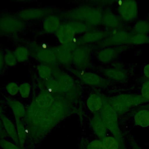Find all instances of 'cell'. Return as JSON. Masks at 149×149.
Segmentation results:
<instances>
[{
    "label": "cell",
    "instance_id": "1",
    "mask_svg": "<svg viewBox=\"0 0 149 149\" xmlns=\"http://www.w3.org/2000/svg\"><path fill=\"white\" fill-rule=\"evenodd\" d=\"M100 113L107 129L118 141L120 149H125V140L119 126L118 114L108 102L107 97H104V102Z\"/></svg>",
    "mask_w": 149,
    "mask_h": 149
},
{
    "label": "cell",
    "instance_id": "2",
    "mask_svg": "<svg viewBox=\"0 0 149 149\" xmlns=\"http://www.w3.org/2000/svg\"><path fill=\"white\" fill-rule=\"evenodd\" d=\"M108 102L117 114L127 112L131 108L146 102L141 95L122 94L111 98H107Z\"/></svg>",
    "mask_w": 149,
    "mask_h": 149
},
{
    "label": "cell",
    "instance_id": "3",
    "mask_svg": "<svg viewBox=\"0 0 149 149\" xmlns=\"http://www.w3.org/2000/svg\"><path fill=\"white\" fill-rule=\"evenodd\" d=\"M25 28L23 20L17 16L3 14L0 16V34L3 36L15 35Z\"/></svg>",
    "mask_w": 149,
    "mask_h": 149
},
{
    "label": "cell",
    "instance_id": "4",
    "mask_svg": "<svg viewBox=\"0 0 149 149\" xmlns=\"http://www.w3.org/2000/svg\"><path fill=\"white\" fill-rule=\"evenodd\" d=\"M92 48L90 45H79L72 54V65L77 70H85L91 65Z\"/></svg>",
    "mask_w": 149,
    "mask_h": 149
},
{
    "label": "cell",
    "instance_id": "5",
    "mask_svg": "<svg viewBox=\"0 0 149 149\" xmlns=\"http://www.w3.org/2000/svg\"><path fill=\"white\" fill-rule=\"evenodd\" d=\"M71 72L81 81V82L90 86L106 87L111 84L110 80L103 78L93 72L77 70L76 69H72Z\"/></svg>",
    "mask_w": 149,
    "mask_h": 149
},
{
    "label": "cell",
    "instance_id": "6",
    "mask_svg": "<svg viewBox=\"0 0 149 149\" xmlns=\"http://www.w3.org/2000/svg\"><path fill=\"white\" fill-rule=\"evenodd\" d=\"M132 33L120 29L112 30L109 31L108 36L97 43V45L101 48L111 47L113 46H121L129 44V41Z\"/></svg>",
    "mask_w": 149,
    "mask_h": 149
},
{
    "label": "cell",
    "instance_id": "7",
    "mask_svg": "<svg viewBox=\"0 0 149 149\" xmlns=\"http://www.w3.org/2000/svg\"><path fill=\"white\" fill-rule=\"evenodd\" d=\"M33 56L41 63L48 65L52 66L58 63L56 58V47H40L34 45Z\"/></svg>",
    "mask_w": 149,
    "mask_h": 149
},
{
    "label": "cell",
    "instance_id": "8",
    "mask_svg": "<svg viewBox=\"0 0 149 149\" xmlns=\"http://www.w3.org/2000/svg\"><path fill=\"white\" fill-rule=\"evenodd\" d=\"M79 45L77 40L68 44L56 47L57 62L60 65L68 68L72 65V54L73 51Z\"/></svg>",
    "mask_w": 149,
    "mask_h": 149
},
{
    "label": "cell",
    "instance_id": "9",
    "mask_svg": "<svg viewBox=\"0 0 149 149\" xmlns=\"http://www.w3.org/2000/svg\"><path fill=\"white\" fill-rule=\"evenodd\" d=\"M53 10L46 8H29L19 11L17 16L23 22L44 19L49 15L52 14Z\"/></svg>",
    "mask_w": 149,
    "mask_h": 149
},
{
    "label": "cell",
    "instance_id": "10",
    "mask_svg": "<svg viewBox=\"0 0 149 149\" xmlns=\"http://www.w3.org/2000/svg\"><path fill=\"white\" fill-rule=\"evenodd\" d=\"M118 11L122 20L129 22L136 18L138 15L137 2L133 0H125L119 2Z\"/></svg>",
    "mask_w": 149,
    "mask_h": 149
},
{
    "label": "cell",
    "instance_id": "11",
    "mask_svg": "<svg viewBox=\"0 0 149 149\" xmlns=\"http://www.w3.org/2000/svg\"><path fill=\"white\" fill-rule=\"evenodd\" d=\"M76 33L68 21L62 23L60 27L55 33V36L60 44L65 45L77 40Z\"/></svg>",
    "mask_w": 149,
    "mask_h": 149
},
{
    "label": "cell",
    "instance_id": "12",
    "mask_svg": "<svg viewBox=\"0 0 149 149\" xmlns=\"http://www.w3.org/2000/svg\"><path fill=\"white\" fill-rule=\"evenodd\" d=\"M126 49V47L125 46L104 48L97 52L96 57L99 62L103 63H107L113 61Z\"/></svg>",
    "mask_w": 149,
    "mask_h": 149
},
{
    "label": "cell",
    "instance_id": "13",
    "mask_svg": "<svg viewBox=\"0 0 149 149\" xmlns=\"http://www.w3.org/2000/svg\"><path fill=\"white\" fill-rule=\"evenodd\" d=\"M108 35L109 31H107L90 30L77 39V43L79 45H90V44L95 42L98 43L106 38Z\"/></svg>",
    "mask_w": 149,
    "mask_h": 149
},
{
    "label": "cell",
    "instance_id": "14",
    "mask_svg": "<svg viewBox=\"0 0 149 149\" xmlns=\"http://www.w3.org/2000/svg\"><path fill=\"white\" fill-rule=\"evenodd\" d=\"M53 77H54L58 82L61 93H68L73 88L74 81L73 77L70 74L54 68Z\"/></svg>",
    "mask_w": 149,
    "mask_h": 149
},
{
    "label": "cell",
    "instance_id": "15",
    "mask_svg": "<svg viewBox=\"0 0 149 149\" xmlns=\"http://www.w3.org/2000/svg\"><path fill=\"white\" fill-rule=\"evenodd\" d=\"M54 95L46 90H43L36 97L34 103L39 108L44 110L49 109L55 101Z\"/></svg>",
    "mask_w": 149,
    "mask_h": 149
},
{
    "label": "cell",
    "instance_id": "16",
    "mask_svg": "<svg viewBox=\"0 0 149 149\" xmlns=\"http://www.w3.org/2000/svg\"><path fill=\"white\" fill-rule=\"evenodd\" d=\"M90 125L94 133L101 140L107 136L108 129L100 112L94 113L93 116L90 120Z\"/></svg>",
    "mask_w": 149,
    "mask_h": 149
},
{
    "label": "cell",
    "instance_id": "17",
    "mask_svg": "<svg viewBox=\"0 0 149 149\" xmlns=\"http://www.w3.org/2000/svg\"><path fill=\"white\" fill-rule=\"evenodd\" d=\"M61 24V17L57 15L51 14L44 19L42 29L46 33L55 34Z\"/></svg>",
    "mask_w": 149,
    "mask_h": 149
},
{
    "label": "cell",
    "instance_id": "18",
    "mask_svg": "<svg viewBox=\"0 0 149 149\" xmlns=\"http://www.w3.org/2000/svg\"><path fill=\"white\" fill-rule=\"evenodd\" d=\"M102 73L107 79L116 81H125L127 79V73L126 70L120 66L107 68L102 70Z\"/></svg>",
    "mask_w": 149,
    "mask_h": 149
},
{
    "label": "cell",
    "instance_id": "19",
    "mask_svg": "<svg viewBox=\"0 0 149 149\" xmlns=\"http://www.w3.org/2000/svg\"><path fill=\"white\" fill-rule=\"evenodd\" d=\"M101 23L108 29H119L122 24V19L111 10L108 9L103 12Z\"/></svg>",
    "mask_w": 149,
    "mask_h": 149
},
{
    "label": "cell",
    "instance_id": "20",
    "mask_svg": "<svg viewBox=\"0 0 149 149\" xmlns=\"http://www.w3.org/2000/svg\"><path fill=\"white\" fill-rule=\"evenodd\" d=\"M6 101L12 110L15 119H22L25 117L27 109L22 102L9 97L6 98Z\"/></svg>",
    "mask_w": 149,
    "mask_h": 149
},
{
    "label": "cell",
    "instance_id": "21",
    "mask_svg": "<svg viewBox=\"0 0 149 149\" xmlns=\"http://www.w3.org/2000/svg\"><path fill=\"white\" fill-rule=\"evenodd\" d=\"M1 119L3 127L7 135L16 143V144L19 146L16 125H15L9 118L3 114L2 115Z\"/></svg>",
    "mask_w": 149,
    "mask_h": 149
},
{
    "label": "cell",
    "instance_id": "22",
    "mask_svg": "<svg viewBox=\"0 0 149 149\" xmlns=\"http://www.w3.org/2000/svg\"><path fill=\"white\" fill-rule=\"evenodd\" d=\"M104 102V97L97 93L91 94L87 98L86 105L93 113L100 112Z\"/></svg>",
    "mask_w": 149,
    "mask_h": 149
},
{
    "label": "cell",
    "instance_id": "23",
    "mask_svg": "<svg viewBox=\"0 0 149 149\" xmlns=\"http://www.w3.org/2000/svg\"><path fill=\"white\" fill-rule=\"evenodd\" d=\"M134 122L137 126H149V109H142L137 111L134 116Z\"/></svg>",
    "mask_w": 149,
    "mask_h": 149
},
{
    "label": "cell",
    "instance_id": "24",
    "mask_svg": "<svg viewBox=\"0 0 149 149\" xmlns=\"http://www.w3.org/2000/svg\"><path fill=\"white\" fill-rule=\"evenodd\" d=\"M36 69L40 78L44 81L53 76L54 68L52 66L40 63L37 66Z\"/></svg>",
    "mask_w": 149,
    "mask_h": 149
},
{
    "label": "cell",
    "instance_id": "25",
    "mask_svg": "<svg viewBox=\"0 0 149 149\" xmlns=\"http://www.w3.org/2000/svg\"><path fill=\"white\" fill-rule=\"evenodd\" d=\"M15 121L19 146L22 148L24 147V145L25 144L27 138V133H28V131L26 129L24 123L21 119H15Z\"/></svg>",
    "mask_w": 149,
    "mask_h": 149
},
{
    "label": "cell",
    "instance_id": "26",
    "mask_svg": "<svg viewBox=\"0 0 149 149\" xmlns=\"http://www.w3.org/2000/svg\"><path fill=\"white\" fill-rule=\"evenodd\" d=\"M13 53L17 62L22 63L27 61L31 54L30 49L26 46H17L13 50Z\"/></svg>",
    "mask_w": 149,
    "mask_h": 149
},
{
    "label": "cell",
    "instance_id": "27",
    "mask_svg": "<svg viewBox=\"0 0 149 149\" xmlns=\"http://www.w3.org/2000/svg\"><path fill=\"white\" fill-rule=\"evenodd\" d=\"M44 86L47 91L53 94L61 93L58 82L53 76L44 81Z\"/></svg>",
    "mask_w": 149,
    "mask_h": 149
},
{
    "label": "cell",
    "instance_id": "28",
    "mask_svg": "<svg viewBox=\"0 0 149 149\" xmlns=\"http://www.w3.org/2000/svg\"><path fill=\"white\" fill-rule=\"evenodd\" d=\"M133 34H147L149 33V21L139 20L136 23L133 27Z\"/></svg>",
    "mask_w": 149,
    "mask_h": 149
},
{
    "label": "cell",
    "instance_id": "29",
    "mask_svg": "<svg viewBox=\"0 0 149 149\" xmlns=\"http://www.w3.org/2000/svg\"><path fill=\"white\" fill-rule=\"evenodd\" d=\"M75 31L76 34H84L91 30V27L83 22L78 21H68Z\"/></svg>",
    "mask_w": 149,
    "mask_h": 149
},
{
    "label": "cell",
    "instance_id": "30",
    "mask_svg": "<svg viewBox=\"0 0 149 149\" xmlns=\"http://www.w3.org/2000/svg\"><path fill=\"white\" fill-rule=\"evenodd\" d=\"M149 37L144 34H133L132 33L129 39V44L141 45L148 43Z\"/></svg>",
    "mask_w": 149,
    "mask_h": 149
},
{
    "label": "cell",
    "instance_id": "31",
    "mask_svg": "<svg viewBox=\"0 0 149 149\" xmlns=\"http://www.w3.org/2000/svg\"><path fill=\"white\" fill-rule=\"evenodd\" d=\"M104 149H120V145L115 137L106 136L101 139Z\"/></svg>",
    "mask_w": 149,
    "mask_h": 149
},
{
    "label": "cell",
    "instance_id": "32",
    "mask_svg": "<svg viewBox=\"0 0 149 149\" xmlns=\"http://www.w3.org/2000/svg\"><path fill=\"white\" fill-rule=\"evenodd\" d=\"M3 58L5 64L8 66L13 67L17 63V61L13 51H11L9 49L5 50L3 53Z\"/></svg>",
    "mask_w": 149,
    "mask_h": 149
},
{
    "label": "cell",
    "instance_id": "33",
    "mask_svg": "<svg viewBox=\"0 0 149 149\" xmlns=\"http://www.w3.org/2000/svg\"><path fill=\"white\" fill-rule=\"evenodd\" d=\"M31 86L29 83L23 82L19 85V94L22 98H29L31 95Z\"/></svg>",
    "mask_w": 149,
    "mask_h": 149
},
{
    "label": "cell",
    "instance_id": "34",
    "mask_svg": "<svg viewBox=\"0 0 149 149\" xmlns=\"http://www.w3.org/2000/svg\"><path fill=\"white\" fill-rule=\"evenodd\" d=\"M5 89L9 95L10 96H15L19 93V85L16 82H9L6 84Z\"/></svg>",
    "mask_w": 149,
    "mask_h": 149
},
{
    "label": "cell",
    "instance_id": "35",
    "mask_svg": "<svg viewBox=\"0 0 149 149\" xmlns=\"http://www.w3.org/2000/svg\"><path fill=\"white\" fill-rule=\"evenodd\" d=\"M0 147L2 149H21L19 146L13 144L4 139H0Z\"/></svg>",
    "mask_w": 149,
    "mask_h": 149
},
{
    "label": "cell",
    "instance_id": "36",
    "mask_svg": "<svg viewBox=\"0 0 149 149\" xmlns=\"http://www.w3.org/2000/svg\"><path fill=\"white\" fill-rule=\"evenodd\" d=\"M141 95L146 100V102L149 101V80L144 81L141 88Z\"/></svg>",
    "mask_w": 149,
    "mask_h": 149
},
{
    "label": "cell",
    "instance_id": "37",
    "mask_svg": "<svg viewBox=\"0 0 149 149\" xmlns=\"http://www.w3.org/2000/svg\"><path fill=\"white\" fill-rule=\"evenodd\" d=\"M87 149H104L101 140H94L88 143Z\"/></svg>",
    "mask_w": 149,
    "mask_h": 149
},
{
    "label": "cell",
    "instance_id": "38",
    "mask_svg": "<svg viewBox=\"0 0 149 149\" xmlns=\"http://www.w3.org/2000/svg\"><path fill=\"white\" fill-rule=\"evenodd\" d=\"M130 143V146L132 149H143L133 139H130L129 140Z\"/></svg>",
    "mask_w": 149,
    "mask_h": 149
},
{
    "label": "cell",
    "instance_id": "39",
    "mask_svg": "<svg viewBox=\"0 0 149 149\" xmlns=\"http://www.w3.org/2000/svg\"><path fill=\"white\" fill-rule=\"evenodd\" d=\"M5 62H4V58H3V52L1 51H0V73L3 70V66L5 65Z\"/></svg>",
    "mask_w": 149,
    "mask_h": 149
},
{
    "label": "cell",
    "instance_id": "40",
    "mask_svg": "<svg viewBox=\"0 0 149 149\" xmlns=\"http://www.w3.org/2000/svg\"><path fill=\"white\" fill-rule=\"evenodd\" d=\"M8 135L3 127L2 121L0 120V137H1V139H3L4 137H6Z\"/></svg>",
    "mask_w": 149,
    "mask_h": 149
},
{
    "label": "cell",
    "instance_id": "41",
    "mask_svg": "<svg viewBox=\"0 0 149 149\" xmlns=\"http://www.w3.org/2000/svg\"><path fill=\"white\" fill-rule=\"evenodd\" d=\"M143 72H144V76L149 79V63H148L147 65H146L145 66V67L143 69Z\"/></svg>",
    "mask_w": 149,
    "mask_h": 149
},
{
    "label": "cell",
    "instance_id": "42",
    "mask_svg": "<svg viewBox=\"0 0 149 149\" xmlns=\"http://www.w3.org/2000/svg\"><path fill=\"white\" fill-rule=\"evenodd\" d=\"M2 112H3V109H2V107H1V106H0V120H1V118L2 115L3 114V113H2Z\"/></svg>",
    "mask_w": 149,
    "mask_h": 149
},
{
    "label": "cell",
    "instance_id": "43",
    "mask_svg": "<svg viewBox=\"0 0 149 149\" xmlns=\"http://www.w3.org/2000/svg\"><path fill=\"white\" fill-rule=\"evenodd\" d=\"M144 109H149V104H147V105H144Z\"/></svg>",
    "mask_w": 149,
    "mask_h": 149
},
{
    "label": "cell",
    "instance_id": "44",
    "mask_svg": "<svg viewBox=\"0 0 149 149\" xmlns=\"http://www.w3.org/2000/svg\"><path fill=\"white\" fill-rule=\"evenodd\" d=\"M148 43H149V40H148Z\"/></svg>",
    "mask_w": 149,
    "mask_h": 149
}]
</instances>
